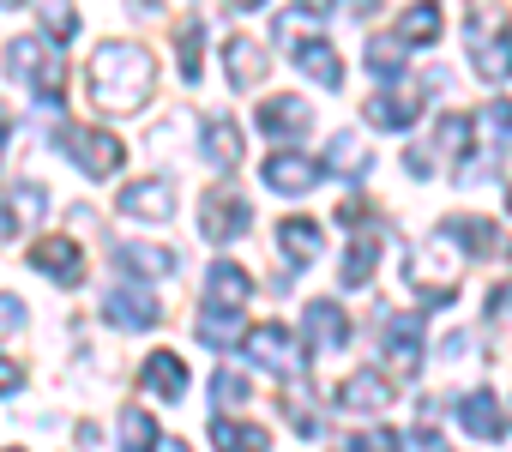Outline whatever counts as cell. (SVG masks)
Instances as JSON below:
<instances>
[{
  "label": "cell",
  "mask_w": 512,
  "mask_h": 452,
  "mask_svg": "<svg viewBox=\"0 0 512 452\" xmlns=\"http://www.w3.org/2000/svg\"><path fill=\"white\" fill-rule=\"evenodd\" d=\"M199 49H205V25L187 19V25L175 31V55H181V79H187V85L199 79Z\"/></svg>",
  "instance_id": "34"
},
{
  "label": "cell",
  "mask_w": 512,
  "mask_h": 452,
  "mask_svg": "<svg viewBox=\"0 0 512 452\" xmlns=\"http://www.w3.org/2000/svg\"><path fill=\"white\" fill-rule=\"evenodd\" d=\"M320 242H326L320 223H308V217H284V223H278V248L290 254V266H308V260L320 254Z\"/></svg>",
  "instance_id": "25"
},
{
  "label": "cell",
  "mask_w": 512,
  "mask_h": 452,
  "mask_svg": "<svg viewBox=\"0 0 512 452\" xmlns=\"http://www.w3.org/2000/svg\"><path fill=\"white\" fill-rule=\"evenodd\" d=\"M103 320L121 326V332H151V326L163 320V302H157L151 290H139V284H121V290L103 296Z\"/></svg>",
  "instance_id": "8"
},
{
  "label": "cell",
  "mask_w": 512,
  "mask_h": 452,
  "mask_svg": "<svg viewBox=\"0 0 512 452\" xmlns=\"http://www.w3.org/2000/svg\"><path fill=\"white\" fill-rule=\"evenodd\" d=\"M199 151L211 169H235L241 163V127L229 115H205V133H199Z\"/></svg>",
  "instance_id": "20"
},
{
  "label": "cell",
  "mask_w": 512,
  "mask_h": 452,
  "mask_svg": "<svg viewBox=\"0 0 512 452\" xmlns=\"http://www.w3.org/2000/svg\"><path fill=\"white\" fill-rule=\"evenodd\" d=\"M31 266L49 272L55 284H79V278H85V254H79V242H67V236H43V242L31 248Z\"/></svg>",
  "instance_id": "16"
},
{
  "label": "cell",
  "mask_w": 512,
  "mask_h": 452,
  "mask_svg": "<svg viewBox=\"0 0 512 452\" xmlns=\"http://www.w3.org/2000/svg\"><path fill=\"white\" fill-rule=\"evenodd\" d=\"M43 211H49V187L43 181H19L7 199H0V236H25Z\"/></svg>",
  "instance_id": "10"
},
{
  "label": "cell",
  "mask_w": 512,
  "mask_h": 452,
  "mask_svg": "<svg viewBox=\"0 0 512 452\" xmlns=\"http://www.w3.org/2000/svg\"><path fill=\"white\" fill-rule=\"evenodd\" d=\"M115 260H121V272H127V278H169V272H175V254H169V248H157V242H127Z\"/></svg>",
  "instance_id": "23"
},
{
  "label": "cell",
  "mask_w": 512,
  "mask_h": 452,
  "mask_svg": "<svg viewBox=\"0 0 512 452\" xmlns=\"http://www.w3.org/2000/svg\"><path fill=\"white\" fill-rule=\"evenodd\" d=\"M482 127H488L500 145H512V103H500V97H494V103H482Z\"/></svg>",
  "instance_id": "37"
},
{
  "label": "cell",
  "mask_w": 512,
  "mask_h": 452,
  "mask_svg": "<svg viewBox=\"0 0 512 452\" xmlns=\"http://www.w3.org/2000/svg\"><path fill=\"white\" fill-rule=\"evenodd\" d=\"M205 284H211V296L217 302H247V272L235 266V260H211V272H205Z\"/></svg>",
  "instance_id": "32"
},
{
  "label": "cell",
  "mask_w": 512,
  "mask_h": 452,
  "mask_svg": "<svg viewBox=\"0 0 512 452\" xmlns=\"http://www.w3.org/2000/svg\"><path fill=\"white\" fill-rule=\"evenodd\" d=\"M115 211H121V217H139V223H169V217H175V181H169V175L133 181V187H121Z\"/></svg>",
  "instance_id": "7"
},
{
  "label": "cell",
  "mask_w": 512,
  "mask_h": 452,
  "mask_svg": "<svg viewBox=\"0 0 512 452\" xmlns=\"http://www.w3.org/2000/svg\"><path fill=\"white\" fill-rule=\"evenodd\" d=\"M332 13H344V19H368V13H380V0H332Z\"/></svg>",
  "instance_id": "43"
},
{
  "label": "cell",
  "mask_w": 512,
  "mask_h": 452,
  "mask_svg": "<svg viewBox=\"0 0 512 452\" xmlns=\"http://www.w3.org/2000/svg\"><path fill=\"white\" fill-rule=\"evenodd\" d=\"M0 7H7V13H13V7H25V0H0Z\"/></svg>",
  "instance_id": "46"
},
{
  "label": "cell",
  "mask_w": 512,
  "mask_h": 452,
  "mask_svg": "<svg viewBox=\"0 0 512 452\" xmlns=\"http://www.w3.org/2000/svg\"><path fill=\"white\" fill-rule=\"evenodd\" d=\"M121 440H127V446H157V452H169V446H175V440H169L145 410H133V404L121 410Z\"/></svg>",
  "instance_id": "33"
},
{
  "label": "cell",
  "mask_w": 512,
  "mask_h": 452,
  "mask_svg": "<svg viewBox=\"0 0 512 452\" xmlns=\"http://www.w3.org/2000/svg\"><path fill=\"white\" fill-rule=\"evenodd\" d=\"M211 398H217V410L247 404V374H241V368H217V374H211Z\"/></svg>",
  "instance_id": "35"
},
{
  "label": "cell",
  "mask_w": 512,
  "mask_h": 452,
  "mask_svg": "<svg viewBox=\"0 0 512 452\" xmlns=\"http://www.w3.org/2000/svg\"><path fill=\"white\" fill-rule=\"evenodd\" d=\"M260 175H266V187H272V193H308V187H320L326 163H320V157H308V151H272Z\"/></svg>",
  "instance_id": "9"
},
{
  "label": "cell",
  "mask_w": 512,
  "mask_h": 452,
  "mask_svg": "<svg viewBox=\"0 0 512 452\" xmlns=\"http://www.w3.org/2000/svg\"><path fill=\"white\" fill-rule=\"evenodd\" d=\"M488 314H494V320H500V326H512V278H506V284H494V290H488Z\"/></svg>",
  "instance_id": "40"
},
{
  "label": "cell",
  "mask_w": 512,
  "mask_h": 452,
  "mask_svg": "<svg viewBox=\"0 0 512 452\" xmlns=\"http://www.w3.org/2000/svg\"><path fill=\"white\" fill-rule=\"evenodd\" d=\"M386 362L398 374H416L422 368V314H392L386 320Z\"/></svg>",
  "instance_id": "17"
},
{
  "label": "cell",
  "mask_w": 512,
  "mask_h": 452,
  "mask_svg": "<svg viewBox=\"0 0 512 452\" xmlns=\"http://www.w3.org/2000/svg\"><path fill=\"white\" fill-rule=\"evenodd\" d=\"M266 49L260 43H253V37H223V73H229V85L235 91H253V85H260L266 79Z\"/></svg>",
  "instance_id": "15"
},
{
  "label": "cell",
  "mask_w": 512,
  "mask_h": 452,
  "mask_svg": "<svg viewBox=\"0 0 512 452\" xmlns=\"http://www.w3.org/2000/svg\"><path fill=\"white\" fill-rule=\"evenodd\" d=\"M25 326V302L19 296H0V338H13Z\"/></svg>",
  "instance_id": "38"
},
{
  "label": "cell",
  "mask_w": 512,
  "mask_h": 452,
  "mask_svg": "<svg viewBox=\"0 0 512 452\" xmlns=\"http://www.w3.org/2000/svg\"><path fill=\"white\" fill-rule=\"evenodd\" d=\"M247 223H253V211H247L241 193H229V187H211L205 193V205H199L205 242H235V236H247Z\"/></svg>",
  "instance_id": "6"
},
{
  "label": "cell",
  "mask_w": 512,
  "mask_h": 452,
  "mask_svg": "<svg viewBox=\"0 0 512 452\" xmlns=\"http://www.w3.org/2000/svg\"><path fill=\"white\" fill-rule=\"evenodd\" d=\"M151 91H157V61L139 43H121V37L97 43V55H91V97H97V109L133 115V109L151 103Z\"/></svg>",
  "instance_id": "1"
},
{
  "label": "cell",
  "mask_w": 512,
  "mask_h": 452,
  "mask_svg": "<svg viewBox=\"0 0 512 452\" xmlns=\"http://www.w3.org/2000/svg\"><path fill=\"white\" fill-rule=\"evenodd\" d=\"M416 115H422V103L404 97V91H380V97L362 103V121L380 127V133H404V127H416Z\"/></svg>",
  "instance_id": "19"
},
{
  "label": "cell",
  "mask_w": 512,
  "mask_h": 452,
  "mask_svg": "<svg viewBox=\"0 0 512 452\" xmlns=\"http://www.w3.org/2000/svg\"><path fill=\"white\" fill-rule=\"evenodd\" d=\"M241 350H247L253 368H266V374H278V380H302V368H308V356L296 350V338H290L278 320L247 326V332H241Z\"/></svg>",
  "instance_id": "4"
},
{
  "label": "cell",
  "mask_w": 512,
  "mask_h": 452,
  "mask_svg": "<svg viewBox=\"0 0 512 452\" xmlns=\"http://www.w3.org/2000/svg\"><path fill=\"white\" fill-rule=\"evenodd\" d=\"M326 169L344 175V181H356V175L368 169V145H362L356 133H332V139H326Z\"/></svg>",
  "instance_id": "28"
},
{
  "label": "cell",
  "mask_w": 512,
  "mask_h": 452,
  "mask_svg": "<svg viewBox=\"0 0 512 452\" xmlns=\"http://www.w3.org/2000/svg\"><path fill=\"white\" fill-rule=\"evenodd\" d=\"M19 386H25V368H19L13 356H0V398H13Z\"/></svg>",
  "instance_id": "41"
},
{
  "label": "cell",
  "mask_w": 512,
  "mask_h": 452,
  "mask_svg": "<svg viewBox=\"0 0 512 452\" xmlns=\"http://www.w3.org/2000/svg\"><path fill=\"white\" fill-rule=\"evenodd\" d=\"M398 37H404V43H440V7H434V0H416V7H404Z\"/></svg>",
  "instance_id": "30"
},
{
  "label": "cell",
  "mask_w": 512,
  "mask_h": 452,
  "mask_svg": "<svg viewBox=\"0 0 512 452\" xmlns=\"http://www.w3.org/2000/svg\"><path fill=\"white\" fill-rule=\"evenodd\" d=\"M404 37H368V73L380 79V85H398L404 79Z\"/></svg>",
  "instance_id": "27"
},
{
  "label": "cell",
  "mask_w": 512,
  "mask_h": 452,
  "mask_svg": "<svg viewBox=\"0 0 512 452\" xmlns=\"http://www.w3.org/2000/svg\"><path fill=\"white\" fill-rule=\"evenodd\" d=\"M31 91L43 97V109H61V97H67V61L43 49V61L31 67Z\"/></svg>",
  "instance_id": "29"
},
{
  "label": "cell",
  "mask_w": 512,
  "mask_h": 452,
  "mask_svg": "<svg viewBox=\"0 0 512 452\" xmlns=\"http://www.w3.org/2000/svg\"><path fill=\"white\" fill-rule=\"evenodd\" d=\"M302 332H308V350H344L350 344V320H344V308L338 302H308V314H302Z\"/></svg>",
  "instance_id": "12"
},
{
  "label": "cell",
  "mask_w": 512,
  "mask_h": 452,
  "mask_svg": "<svg viewBox=\"0 0 512 452\" xmlns=\"http://www.w3.org/2000/svg\"><path fill=\"white\" fill-rule=\"evenodd\" d=\"M308 37H326V19H320V13H308V7L278 13V43H284V49H296V43H308Z\"/></svg>",
  "instance_id": "31"
},
{
  "label": "cell",
  "mask_w": 512,
  "mask_h": 452,
  "mask_svg": "<svg viewBox=\"0 0 512 452\" xmlns=\"http://www.w3.org/2000/svg\"><path fill=\"white\" fill-rule=\"evenodd\" d=\"M241 308H247V302H217V296H211L205 314H199V338H205L211 350H229V338L241 332Z\"/></svg>",
  "instance_id": "24"
},
{
  "label": "cell",
  "mask_w": 512,
  "mask_h": 452,
  "mask_svg": "<svg viewBox=\"0 0 512 452\" xmlns=\"http://www.w3.org/2000/svg\"><path fill=\"white\" fill-rule=\"evenodd\" d=\"M253 121H260L266 139H302V133L314 127V109H308L302 97H266Z\"/></svg>",
  "instance_id": "11"
},
{
  "label": "cell",
  "mask_w": 512,
  "mask_h": 452,
  "mask_svg": "<svg viewBox=\"0 0 512 452\" xmlns=\"http://www.w3.org/2000/svg\"><path fill=\"white\" fill-rule=\"evenodd\" d=\"M7 133H13V121H7V109H0V151H7Z\"/></svg>",
  "instance_id": "45"
},
{
  "label": "cell",
  "mask_w": 512,
  "mask_h": 452,
  "mask_svg": "<svg viewBox=\"0 0 512 452\" xmlns=\"http://www.w3.org/2000/svg\"><path fill=\"white\" fill-rule=\"evenodd\" d=\"M43 25H49V37H55V43H67V37L79 31V19H73V7H49V19H43Z\"/></svg>",
  "instance_id": "39"
},
{
  "label": "cell",
  "mask_w": 512,
  "mask_h": 452,
  "mask_svg": "<svg viewBox=\"0 0 512 452\" xmlns=\"http://www.w3.org/2000/svg\"><path fill=\"white\" fill-rule=\"evenodd\" d=\"M37 61H43V43H37V37H13V43H7V73H13V79H31Z\"/></svg>",
  "instance_id": "36"
},
{
  "label": "cell",
  "mask_w": 512,
  "mask_h": 452,
  "mask_svg": "<svg viewBox=\"0 0 512 452\" xmlns=\"http://www.w3.org/2000/svg\"><path fill=\"white\" fill-rule=\"evenodd\" d=\"M374 272H380V230H362V236L350 242L344 266H338V284H344V290H362Z\"/></svg>",
  "instance_id": "22"
},
{
  "label": "cell",
  "mask_w": 512,
  "mask_h": 452,
  "mask_svg": "<svg viewBox=\"0 0 512 452\" xmlns=\"http://www.w3.org/2000/svg\"><path fill=\"white\" fill-rule=\"evenodd\" d=\"M61 151H67L91 181H109V175L121 169V157H127V145H121L115 133H97V127H61Z\"/></svg>",
  "instance_id": "5"
},
{
  "label": "cell",
  "mask_w": 512,
  "mask_h": 452,
  "mask_svg": "<svg viewBox=\"0 0 512 452\" xmlns=\"http://www.w3.org/2000/svg\"><path fill=\"white\" fill-rule=\"evenodd\" d=\"M229 13H253V7H266V0H223Z\"/></svg>",
  "instance_id": "44"
},
{
  "label": "cell",
  "mask_w": 512,
  "mask_h": 452,
  "mask_svg": "<svg viewBox=\"0 0 512 452\" xmlns=\"http://www.w3.org/2000/svg\"><path fill=\"white\" fill-rule=\"evenodd\" d=\"M211 440L217 446H241V452H266L272 446V428H260V422H229L223 410L211 416Z\"/></svg>",
  "instance_id": "26"
},
{
  "label": "cell",
  "mask_w": 512,
  "mask_h": 452,
  "mask_svg": "<svg viewBox=\"0 0 512 452\" xmlns=\"http://www.w3.org/2000/svg\"><path fill=\"white\" fill-rule=\"evenodd\" d=\"M506 211H512V187H506Z\"/></svg>",
  "instance_id": "47"
},
{
  "label": "cell",
  "mask_w": 512,
  "mask_h": 452,
  "mask_svg": "<svg viewBox=\"0 0 512 452\" xmlns=\"http://www.w3.org/2000/svg\"><path fill=\"white\" fill-rule=\"evenodd\" d=\"M464 43H470V61H476V73H482L488 85H500V79H512V25H506V13H494V7H482V13L470 19V31H464Z\"/></svg>",
  "instance_id": "3"
},
{
  "label": "cell",
  "mask_w": 512,
  "mask_h": 452,
  "mask_svg": "<svg viewBox=\"0 0 512 452\" xmlns=\"http://www.w3.org/2000/svg\"><path fill=\"white\" fill-rule=\"evenodd\" d=\"M458 422H464L470 440H500V434H506V416H500V398H494V392L458 398Z\"/></svg>",
  "instance_id": "21"
},
{
  "label": "cell",
  "mask_w": 512,
  "mask_h": 452,
  "mask_svg": "<svg viewBox=\"0 0 512 452\" xmlns=\"http://www.w3.org/2000/svg\"><path fill=\"white\" fill-rule=\"evenodd\" d=\"M338 223H356V230H362V223H368V199H362V193H350V199L338 205Z\"/></svg>",
  "instance_id": "42"
},
{
  "label": "cell",
  "mask_w": 512,
  "mask_h": 452,
  "mask_svg": "<svg viewBox=\"0 0 512 452\" xmlns=\"http://www.w3.org/2000/svg\"><path fill=\"white\" fill-rule=\"evenodd\" d=\"M446 242H452V236L440 230L434 242H422V248L410 254V284L422 290L428 308H446V302H458V290H464V254H452Z\"/></svg>",
  "instance_id": "2"
},
{
  "label": "cell",
  "mask_w": 512,
  "mask_h": 452,
  "mask_svg": "<svg viewBox=\"0 0 512 452\" xmlns=\"http://www.w3.org/2000/svg\"><path fill=\"white\" fill-rule=\"evenodd\" d=\"M139 386H145L151 398L181 404V398H187V362H181L175 350H151V356H145V368H139Z\"/></svg>",
  "instance_id": "13"
},
{
  "label": "cell",
  "mask_w": 512,
  "mask_h": 452,
  "mask_svg": "<svg viewBox=\"0 0 512 452\" xmlns=\"http://www.w3.org/2000/svg\"><path fill=\"white\" fill-rule=\"evenodd\" d=\"M386 404H392V380L374 374V368H362L338 386V410H350V416H380Z\"/></svg>",
  "instance_id": "14"
},
{
  "label": "cell",
  "mask_w": 512,
  "mask_h": 452,
  "mask_svg": "<svg viewBox=\"0 0 512 452\" xmlns=\"http://www.w3.org/2000/svg\"><path fill=\"white\" fill-rule=\"evenodd\" d=\"M290 61L314 79V85H326V91H338L344 85V61H338V49L326 43V37H308V43H296L290 49Z\"/></svg>",
  "instance_id": "18"
}]
</instances>
